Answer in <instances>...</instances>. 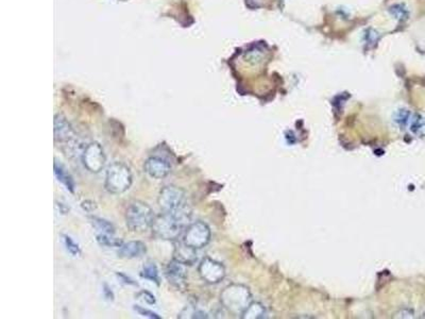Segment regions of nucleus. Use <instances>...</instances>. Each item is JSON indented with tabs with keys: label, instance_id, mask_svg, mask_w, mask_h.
<instances>
[{
	"label": "nucleus",
	"instance_id": "obj_1",
	"mask_svg": "<svg viewBox=\"0 0 425 319\" xmlns=\"http://www.w3.org/2000/svg\"><path fill=\"white\" fill-rule=\"evenodd\" d=\"M158 204L163 213H169L189 221L191 210L189 208L186 192L175 185H167L160 192Z\"/></svg>",
	"mask_w": 425,
	"mask_h": 319
},
{
	"label": "nucleus",
	"instance_id": "obj_2",
	"mask_svg": "<svg viewBox=\"0 0 425 319\" xmlns=\"http://www.w3.org/2000/svg\"><path fill=\"white\" fill-rule=\"evenodd\" d=\"M132 173H131V169L125 163L114 162L107 167L105 173L104 188L113 195H120V194L127 192L132 185Z\"/></svg>",
	"mask_w": 425,
	"mask_h": 319
},
{
	"label": "nucleus",
	"instance_id": "obj_3",
	"mask_svg": "<svg viewBox=\"0 0 425 319\" xmlns=\"http://www.w3.org/2000/svg\"><path fill=\"white\" fill-rule=\"evenodd\" d=\"M156 219L153 210L143 201L131 202L126 211V224L131 232L142 233L150 229Z\"/></svg>",
	"mask_w": 425,
	"mask_h": 319
},
{
	"label": "nucleus",
	"instance_id": "obj_4",
	"mask_svg": "<svg viewBox=\"0 0 425 319\" xmlns=\"http://www.w3.org/2000/svg\"><path fill=\"white\" fill-rule=\"evenodd\" d=\"M251 298L252 296L248 287L242 284H231L220 295L222 306L234 315H243L252 302Z\"/></svg>",
	"mask_w": 425,
	"mask_h": 319
},
{
	"label": "nucleus",
	"instance_id": "obj_5",
	"mask_svg": "<svg viewBox=\"0 0 425 319\" xmlns=\"http://www.w3.org/2000/svg\"><path fill=\"white\" fill-rule=\"evenodd\" d=\"M189 221L175 215L162 212L152 224V232L158 238L165 240H175L182 234L184 228Z\"/></svg>",
	"mask_w": 425,
	"mask_h": 319
},
{
	"label": "nucleus",
	"instance_id": "obj_6",
	"mask_svg": "<svg viewBox=\"0 0 425 319\" xmlns=\"http://www.w3.org/2000/svg\"><path fill=\"white\" fill-rule=\"evenodd\" d=\"M211 240V229L208 225L201 221L190 223L185 230L183 242L187 246L194 249H201L205 247Z\"/></svg>",
	"mask_w": 425,
	"mask_h": 319
},
{
	"label": "nucleus",
	"instance_id": "obj_7",
	"mask_svg": "<svg viewBox=\"0 0 425 319\" xmlns=\"http://www.w3.org/2000/svg\"><path fill=\"white\" fill-rule=\"evenodd\" d=\"M81 159L84 167L92 174L101 172L106 162L103 148L97 142H92L85 147Z\"/></svg>",
	"mask_w": 425,
	"mask_h": 319
},
{
	"label": "nucleus",
	"instance_id": "obj_8",
	"mask_svg": "<svg viewBox=\"0 0 425 319\" xmlns=\"http://www.w3.org/2000/svg\"><path fill=\"white\" fill-rule=\"evenodd\" d=\"M198 272L201 279L208 284H217L226 277L225 266L211 258H204L200 262Z\"/></svg>",
	"mask_w": 425,
	"mask_h": 319
},
{
	"label": "nucleus",
	"instance_id": "obj_9",
	"mask_svg": "<svg viewBox=\"0 0 425 319\" xmlns=\"http://www.w3.org/2000/svg\"><path fill=\"white\" fill-rule=\"evenodd\" d=\"M186 265L172 260L170 262L165 271V276L169 284L177 291H185L187 286V271Z\"/></svg>",
	"mask_w": 425,
	"mask_h": 319
},
{
	"label": "nucleus",
	"instance_id": "obj_10",
	"mask_svg": "<svg viewBox=\"0 0 425 319\" xmlns=\"http://www.w3.org/2000/svg\"><path fill=\"white\" fill-rule=\"evenodd\" d=\"M144 170L153 179H164L171 172V166L168 161L160 157H150L145 162Z\"/></svg>",
	"mask_w": 425,
	"mask_h": 319
},
{
	"label": "nucleus",
	"instance_id": "obj_11",
	"mask_svg": "<svg viewBox=\"0 0 425 319\" xmlns=\"http://www.w3.org/2000/svg\"><path fill=\"white\" fill-rule=\"evenodd\" d=\"M75 130L64 115L55 116V139L58 143H68L75 137Z\"/></svg>",
	"mask_w": 425,
	"mask_h": 319
},
{
	"label": "nucleus",
	"instance_id": "obj_12",
	"mask_svg": "<svg viewBox=\"0 0 425 319\" xmlns=\"http://www.w3.org/2000/svg\"><path fill=\"white\" fill-rule=\"evenodd\" d=\"M147 252L146 245L141 240H131L119 247L118 256L122 259H137Z\"/></svg>",
	"mask_w": 425,
	"mask_h": 319
},
{
	"label": "nucleus",
	"instance_id": "obj_13",
	"mask_svg": "<svg viewBox=\"0 0 425 319\" xmlns=\"http://www.w3.org/2000/svg\"><path fill=\"white\" fill-rule=\"evenodd\" d=\"M197 249L187 246L184 242L179 243L173 250V260L186 266H191L197 262Z\"/></svg>",
	"mask_w": 425,
	"mask_h": 319
},
{
	"label": "nucleus",
	"instance_id": "obj_14",
	"mask_svg": "<svg viewBox=\"0 0 425 319\" xmlns=\"http://www.w3.org/2000/svg\"><path fill=\"white\" fill-rule=\"evenodd\" d=\"M53 172H55V175L58 180L63 184L69 192L74 194L76 189V183H75L74 178L72 177L71 174L68 173V170L65 168V166L62 164V163H60L58 160H55V163H53Z\"/></svg>",
	"mask_w": 425,
	"mask_h": 319
},
{
	"label": "nucleus",
	"instance_id": "obj_15",
	"mask_svg": "<svg viewBox=\"0 0 425 319\" xmlns=\"http://www.w3.org/2000/svg\"><path fill=\"white\" fill-rule=\"evenodd\" d=\"M266 309L259 302H251L250 306L243 313L244 319H260L266 316Z\"/></svg>",
	"mask_w": 425,
	"mask_h": 319
},
{
	"label": "nucleus",
	"instance_id": "obj_16",
	"mask_svg": "<svg viewBox=\"0 0 425 319\" xmlns=\"http://www.w3.org/2000/svg\"><path fill=\"white\" fill-rule=\"evenodd\" d=\"M140 275L142 278L150 280V281L154 282L157 285H160V274H159V268L156 263L153 262L146 263Z\"/></svg>",
	"mask_w": 425,
	"mask_h": 319
},
{
	"label": "nucleus",
	"instance_id": "obj_17",
	"mask_svg": "<svg viewBox=\"0 0 425 319\" xmlns=\"http://www.w3.org/2000/svg\"><path fill=\"white\" fill-rule=\"evenodd\" d=\"M91 224L98 233H102V234H115V228L113 223L107 221L105 219L99 218V217H91Z\"/></svg>",
	"mask_w": 425,
	"mask_h": 319
},
{
	"label": "nucleus",
	"instance_id": "obj_18",
	"mask_svg": "<svg viewBox=\"0 0 425 319\" xmlns=\"http://www.w3.org/2000/svg\"><path fill=\"white\" fill-rule=\"evenodd\" d=\"M413 133L420 137H425V118L420 114H415L409 120Z\"/></svg>",
	"mask_w": 425,
	"mask_h": 319
},
{
	"label": "nucleus",
	"instance_id": "obj_19",
	"mask_svg": "<svg viewBox=\"0 0 425 319\" xmlns=\"http://www.w3.org/2000/svg\"><path fill=\"white\" fill-rule=\"evenodd\" d=\"M96 239L99 245L105 247H120L123 242L122 239L115 237L112 234H102V233H97Z\"/></svg>",
	"mask_w": 425,
	"mask_h": 319
},
{
	"label": "nucleus",
	"instance_id": "obj_20",
	"mask_svg": "<svg viewBox=\"0 0 425 319\" xmlns=\"http://www.w3.org/2000/svg\"><path fill=\"white\" fill-rule=\"evenodd\" d=\"M389 12L401 21H404L409 17V10L404 3H395L390 6Z\"/></svg>",
	"mask_w": 425,
	"mask_h": 319
},
{
	"label": "nucleus",
	"instance_id": "obj_21",
	"mask_svg": "<svg viewBox=\"0 0 425 319\" xmlns=\"http://www.w3.org/2000/svg\"><path fill=\"white\" fill-rule=\"evenodd\" d=\"M63 240H64V244H65L67 251L69 253L73 254L74 256H79L81 254V249H80L79 245L76 244L71 236L63 235Z\"/></svg>",
	"mask_w": 425,
	"mask_h": 319
},
{
	"label": "nucleus",
	"instance_id": "obj_22",
	"mask_svg": "<svg viewBox=\"0 0 425 319\" xmlns=\"http://www.w3.org/2000/svg\"><path fill=\"white\" fill-rule=\"evenodd\" d=\"M411 117H412L411 112L406 110V108H401V110H399L396 113L395 120L396 122L401 124V126H405V124H407L409 120H411Z\"/></svg>",
	"mask_w": 425,
	"mask_h": 319
},
{
	"label": "nucleus",
	"instance_id": "obj_23",
	"mask_svg": "<svg viewBox=\"0 0 425 319\" xmlns=\"http://www.w3.org/2000/svg\"><path fill=\"white\" fill-rule=\"evenodd\" d=\"M134 311L136 313H138L144 317H148L150 319H161L160 315H158L157 313H154V312H152V311H150L148 309H145L141 306H134Z\"/></svg>",
	"mask_w": 425,
	"mask_h": 319
},
{
	"label": "nucleus",
	"instance_id": "obj_24",
	"mask_svg": "<svg viewBox=\"0 0 425 319\" xmlns=\"http://www.w3.org/2000/svg\"><path fill=\"white\" fill-rule=\"evenodd\" d=\"M137 297L142 299L143 301H145L146 303H148V305H150V306L156 305V302H157V299H156V297H154V295H152L148 291H141L140 293L137 294Z\"/></svg>",
	"mask_w": 425,
	"mask_h": 319
},
{
	"label": "nucleus",
	"instance_id": "obj_25",
	"mask_svg": "<svg viewBox=\"0 0 425 319\" xmlns=\"http://www.w3.org/2000/svg\"><path fill=\"white\" fill-rule=\"evenodd\" d=\"M414 317V312L411 310H401L399 313H397L395 315V318H413Z\"/></svg>",
	"mask_w": 425,
	"mask_h": 319
},
{
	"label": "nucleus",
	"instance_id": "obj_26",
	"mask_svg": "<svg viewBox=\"0 0 425 319\" xmlns=\"http://www.w3.org/2000/svg\"><path fill=\"white\" fill-rule=\"evenodd\" d=\"M81 207L83 208V210H85V211H87V212L94 211V210L97 208V206H96L95 202H94V201H90V200L83 201V202H82V205H81Z\"/></svg>",
	"mask_w": 425,
	"mask_h": 319
},
{
	"label": "nucleus",
	"instance_id": "obj_27",
	"mask_svg": "<svg viewBox=\"0 0 425 319\" xmlns=\"http://www.w3.org/2000/svg\"><path fill=\"white\" fill-rule=\"evenodd\" d=\"M117 277L121 280V282H123L125 284H128V285H137V283L134 282L132 279L129 278L125 274H122V272H117Z\"/></svg>",
	"mask_w": 425,
	"mask_h": 319
},
{
	"label": "nucleus",
	"instance_id": "obj_28",
	"mask_svg": "<svg viewBox=\"0 0 425 319\" xmlns=\"http://www.w3.org/2000/svg\"><path fill=\"white\" fill-rule=\"evenodd\" d=\"M103 295L107 300H114V294L107 284H103Z\"/></svg>",
	"mask_w": 425,
	"mask_h": 319
},
{
	"label": "nucleus",
	"instance_id": "obj_29",
	"mask_svg": "<svg viewBox=\"0 0 425 319\" xmlns=\"http://www.w3.org/2000/svg\"><path fill=\"white\" fill-rule=\"evenodd\" d=\"M423 318H425V315H424V316H423Z\"/></svg>",
	"mask_w": 425,
	"mask_h": 319
}]
</instances>
